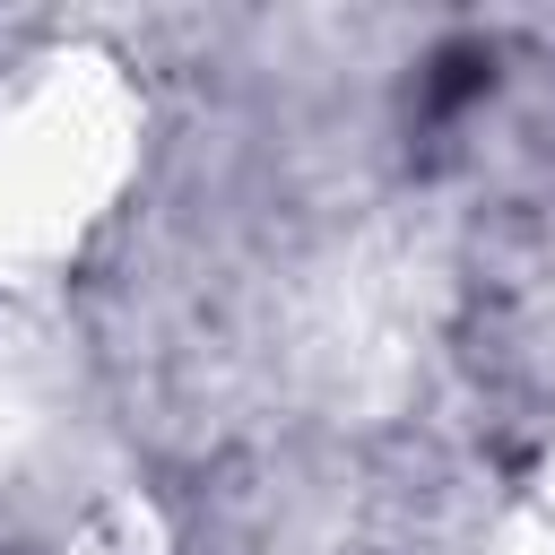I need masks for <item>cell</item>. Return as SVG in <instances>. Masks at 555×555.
Listing matches in <instances>:
<instances>
[{
	"instance_id": "cell-4",
	"label": "cell",
	"mask_w": 555,
	"mask_h": 555,
	"mask_svg": "<svg viewBox=\"0 0 555 555\" xmlns=\"http://www.w3.org/2000/svg\"><path fill=\"white\" fill-rule=\"evenodd\" d=\"M538 520H555V442H546V460H538Z\"/></svg>"
},
{
	"instance_id": "cell-3",
	"label": "cell",
	"mask_w": 555,
	"mask_h": 555,
	"mask_svg": "<svg viewBox=\"0 0 555 555\" xmlns=\"http://www.w3.org/2000/svg\"><path fill=\"white\" fill-rule=\"evenodd\" d=\"M494 555H555V520L512 512V520H503V538H494Z\"/></svg>"
},
{
	"instance_id": "cell-2",
	"label": "cell",
	"mask_w": 555,
	"mask_h": 555,
	"mask_svg": "<svg viewBox=\"0 0 555 555\" xmlns=\"http://www.w3.org/2000/svg\"><path fill=\"white\" fill-rule=\"evenodd\" d=\"M61 555H173V538H165V512L147 494H113L61 538Z\"/></svg>"
},
{
	"instance_id": "cell-1",
	"label": "cell",
	"mask_w": 555,
	"mask_h": 555,
	"mask_svg": "<svg viewBox=\"0 0 555 555\" xmlns=\"http://www.w3.org/2000/svg\"><path fill=\"white\" fill-rule=\"evenodd\" d=\"M139 78L95 43L35 52L0 78V286H43L87 251L139 173Z\"/></svg>"
}]
</instances>
